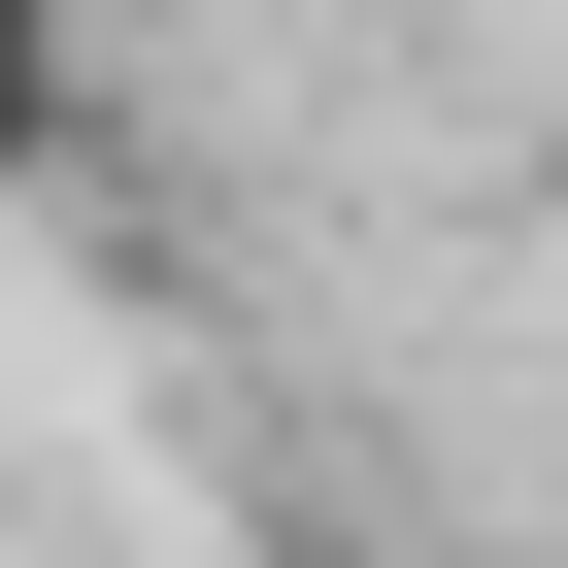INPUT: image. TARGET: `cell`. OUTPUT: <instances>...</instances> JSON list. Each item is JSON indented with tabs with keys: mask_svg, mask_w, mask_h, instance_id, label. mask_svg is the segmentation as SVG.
I'll return each instance as SVG.
<instances>
[{
	"mask_svg": "<svg viewBox=\"0 0 568 568\" xmlns=\"http://www.w3.org/2000/svg\"><path fill=\"white\" fill-rule=\"evenodd\" d=\"M0 201H101V34L68 0H0Z\"/></svg>",
	"mask_w": 568,
	"mask_h": 568,
	"instance_id": "6da1fadb",
	"label": "cell"
}]
</instances>
